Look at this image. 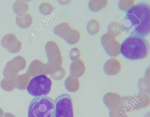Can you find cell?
I'll return each mask as SVG.
<instances>
[{
    "mask_svg": "<svg viewBox=\"0 0 150 117\" xmlns=\"http://www.w3.org/2000/svg\"><path fill=\"white\" fill-rule=\"evenodd\" d=\"M122 32L126 36L144 37L150 32V7L145 2L134 5L126 12L121 21Z\"/></svg>",
    "mask_w": 150,
    "mask_h": 117,
    "instance_id": "cell-1",
    "label": "cell"
},
{
    "mask_svg": "<svg viewBox=\"0 0 150 117\" xmlns=\"http://www.w3.org/2000/svg\"><path fill=\"white\" fill-rule=\"evenodd\" d=\"M149 52V43L144 37L129 36L121 44L120 54L128 60L143 59L148 56Z\"/></svg>",
    "mask_w": 150,
    "mask_h": 117,
    "instance_id": "cell-2",
    "label": "cell"
},
{
    "mask_svg": "<svg viewBox=\"0 0 150 117\" xmlns=\"http://www.w3.org/2000/svg\"><path fill=\"white\" fill-rule=\"evenodd\" d=\"M55 108L54 102L50 97H35L29 104L28 117H55Z\"/></svg>",
    "mask_w": 150,
    "mask_h": 117,
    "instance_id": "cell-3",
    "label": "cell"
},
{
    "mask_svg": "<svg viewBox=\"0 0 150 117\" xmlns=\"http://www.w3.org/2000/svg\"><path fill=\"white\" fill-rule=\"evenodd\" d=\"M52 84L51 80L46 75H38L30 80L27 90L29 94L34 97L45 96L49 94Z\"/></svg>",
    "mask_w": 150,
    "mask_h": 117,
    "instance_id": "cell-4",
    "label": "cell"
},
{
    "mask_svg": "<svg viewBox=\"0 0 150 117\" xmlns=\"http://www.w3.org/2000/svg\"><path fill=\"white\" fill-rule=\"evenodd\" d=\"M53 33L64 40L70 45L76 44L81 36L80 32L77 30L71 27L67 23H61L53 29Z\"/></svg>",
    "mask_w": 150,
    "mask_h": 117,
    "instance_id": "cell-5",
    "label": "cell"
},
{
    "mask_svg": "<svg viewBox=\"0 0 150 117\" xmlns=\"http://www.w3.org/2000/svg\"><path fill=\"white\" fill-rule=\"evenodd\" d=\"M55 117H74L71 99L67 94H63L54 99Z\"/></svg>",
    "mask_w": 150,
    "mask_h": 117,
    "instance_id": "cell-6",
    "label": "cell"
},
{
    "mask_svg": "<svg viewBox=\"0 0 150 117\" xmlns=\"http://www.w3.org/2000/svg\"><path fill=\"white\" fill-rule=\"evenodd\" d=\"M100 42L106 53L111 57H116L120 54V43L115 37L107 32L101 37Z\"/></svg>",
    "mask_w": 150,
    "mask_h": 117,
    "instance_id": "cell-7",
    "label": "cell"
},
{
    "mask_svg": "<svg viewBox=\"0 0 150 117\" xmlns=\"http://www.w3.org/2000/svg\"><path fill=\"white\" fill-rule=\"evenodd\" d=\"M25 65V61L23 57L21 56L15 57L6 64L3 71L5 78H15L18 72L24 69Z\"/></svg>",
    "mask_w": 150,
    "mask_h": 117,
    "instance_id": "cell-8",
    "label": "cell"
},
{
    "mask_svg": "<svg viewBox=\"0 0 150 117\" xmlns=\"http://www.w3.org/2000/svg\"><path fill=\"white\" fill-rule=\"evenodd\" d=\"M1 46L10 53H16L21 48L22 44L15 34L8 33L4 35L1 42Z\"/></svg>",
    "mask_w": 150,
    "mask_h": 117,
    "instance_id": "cell-9",
    "label": "cell"
},
{
    "mask_svg": "<svg viewBox=\"0 0 150 117\" xmlns=\"http://www.w3.org/2000/svg\"><path fill=\"white\" fill-rule=\"evenodd\" d=\"M122 97L116 93L109 92L106 93L103 98L104 105L110 110L117 108Z\"/></svg>",
    "mask_w": 150,
    "mask_h": 117,
    "instance_id": "cell-10",
    "label": "cell"
},
{
    "mask_svg": "<svg viewBox=\"0 0 150 117\" xmlns=\"http://www.w3.org/2000/svg\"><path fill=\"white\" fill-rule=\"evenodd\" d=\"M122 67L121 64L118 60L115 58H112L105 63L103 70L107 75H115L120 73Z\"/></svg>",
    "mask_w": 150,
    "mask_h": 117,
    "instance_id": "cell-11",
    "label": "cell"
},
{
    "mask_svg": "<svg viewBox=\"0 0 150 117\" xmlns=\"http://www.w3.org/2000/svg\"><path fill=\"white\" fill-rule=\"evenodd\" d=\"M45 49L47 57L49 60L60 57L61 51L56 42L52 41L48 42L45 44Z\"/></svg>",
    "mask_w": 150,
    "mask_h": 117,
    "instance_id": "cell-12",
    "label": "cell"
},
{
    "mask_svg": "<svg viewBox=\"0 0 150 117\" xmlns=\"http://www.w3.org/2000/svg\"><path fill=\"white\" fill-rule=\"evenodd\" d=\"M134 110L144 108L150 104L149 96L145 93L139 94L133 96Z\"/></svg>",
    "mask_w": 150,
    "mask_h": 117,
    "instance_id": "cell-13",
    "label": "cell"
},
{
    "mask_svg": "<svg viewBox=\"0 0 150 117\" xmlns=\"http://www.w3.org/2000/svg\"><path fill=\"white\" fill-rule=\"evenodd\" d=\"M117 109L127 114L134 110L133 96H128L122 97L119 105Z\"/></svg>",
    "mask_w": 150,
    "mask_h": 117,
    "instance_id": "cell-14",
    "label": "cell"
},
{
    "mask_svg": "<svg viewBox=\"0 0 150 117\" xmlns=\"http://www.w3.org/2000/svg\"><path fill=\"white\" fill-rule=\"evenodd\" d=\"M16 21L18 26L24 29L29 27L33 22L32 18L31 15L26 13L17 15Z\"/></svg>",
    "mask_w": 150,
    "mask_h": 117,
    "instance_id": "cell-15",
    "label": "cell"
},
{
    "mask_svg": "<svg viewBox=\"0 0 150 117\" xmlns=\"http://www.w3.org/2000/svg\"><path fill=\"white\" fill-rule=\"evenodd\" d=\"M29 7V5L27 1L18 0L14 3L13 9L14 12L17 15L26 13Z\"/></svg>",
    "mask_w": 150,
    "mask_h": 117,
    "instance_id": "cell-16",
    "label": "cell"
},
{
    "mask_svg": "<svg viewBox=\"0 0 150 117\" xmlns=\"http://www.w3.org/2000/svg\"><path fill=\"white\" fill-rule=\"evenodd\" d=\"M108 3L107 0H90L88 3V7L92 11H98L104 8Z\"/></svg>",
    "mask_w": 150,
    "mask_h": 117,
    "instance_id": "cell-17",
    "label": "cell"
},
{
    "mask_svg": "<svg viewBox=\"0 0 150 117\" xmlns=\"http://www.w3.org/2000/svg\"><path fill=\"white\" fill-rule=\"evenodd\" d=\"M100 23L97 19H93L88 23L86 30L88 33L91 35H95L98 33L100 30Z\"/></svg>",
    "mask_w": 150,
    "mask_h": 117,
    "instance_id": "cell-18",
    "label": "cell"
},
{
    "mask_svg": "<svg viewBox=\"0 0 150 117\" xmlns=\"http://www.w3.org/2000/svg\"><path fill=\"white\" fill-rule=\"evenodd\" d=\"M108 32L115 37L120 35L122 33L120 23L119 21L111 23L108 27Z\"/></svg>",
    "mask_w": 150,
    "mask_h": 117,
    "instance_id": "cell-19",
    "label": "cell"
},
{
    "mask_svg": "<svg viewBox=\"0 0 150 117\" xmlns=\"http://www.w3.org/2000/svg\"><path fill=\"white\" fill-rule=\"evenodd\" d=\"M145 77L139 80L138 87L139 90L142 93L149 92V87H148V83H149L150 79L148 77Z\"/></svg>",
    "mask_w": 150,
    "mask_h": 117,
    "instance_id": "cell-20",
    "label": "cell"
},
{
    "mask_svg": "<svg viewBox=\"0 0 150 117\" xmlns=\"http://www.w3.org/2000/svg\"><path fill=\"white\" fill-rule=\"evenodd\" d=\"M16 77L13 79L5 78L2 80L1 83V85L2 88L6 91H10L13 90L15 87L14 80Z\"/></svg>",
    "mask_w": 150,
    "mask_h": 117,
    "instance_id": "cell-21",
    "label": "cell"
},
{
    "mask_svg": "<svg viewBox=\"0 0 150 117\" xmlns=\"http://www.w3.org/2000/svg\"><path fill=\"white\" fill-rule=\"evenodd\" d=\"M135 3L134 0H121L118 2V6L122 11H128L134 5Z\"/></svg>",
    "mask_w": 150,
    "mask_h": 117,
    "instance_id": "cell-22",
    "label": "cell"
},
{
    "mask_svg": "<svg viewBox=\"0 0 150 117\" xmlns=\"http://www.w3.org/2000/svg\"><path fill=\"white\" fill-rule=\"evenodd\" d=\"M53 10V8L52 5L46 2L41 4L39 7L40 12L44 15L50 14Z\"/></svg>",
    "mask_w": 150,
    "mask_h": 117,
    "instance_id": "cell-23",
    "label": "cell"
},
{
    "mask_svg": "<svg viewBox=\"0 0 150 117\" xmlns=\"http://www.w3.org/2000/svg\"><path fill=\"white\" fill-rule=\"evenodd\" d=\"M127 114L118 109L110 110L109 112L110 117H128Z\"/></svg>",
    "mask_w": 150,
    "mask_h": 117,
    "instance_id": "cell-24",
    "label": "cell"
},
{
    "mask_svg": "<svg viewBox=\"0 0 150 117\" xmlns=\"http://www.w3.org/2000/svg\"><path fill=\"white\" fill-rule=\"evenodd\" d=\"M80 55V53L79 49L76 48H74L71 49L69 52V56L71 59H74L79 58Z\"/></svg>",
    "mask_w": 150,
    "mask_h": 117,
    "instance_id": "cell-25",
    "label": "cell"
},
{
    "mask_svg": "<svg viewBox=\"0 0 150 117\" xmlns=\"http://www.w3.org/2000/svg\"><path fill=\"white\" fill-rule=\"evenodd\" d=\"M4 117H15V116L12 114L9 113H6L4 115Z\"/></svg>",
    "mask_w": 150,
    "mask_h": 117,
    "instance_id": "cell-26",
    "label": "cell"
},
{
    "mask_svg": "<svg viewBox=\"0 0 150 117\" xmlns=\"http://www.w3.org/2000/svg\"><path fill=\"white\" fill-rule=\"evenodd\" d=\"M3 114V110L0 108V117H2Z\"/></svg>",
    "mask_w": 150,
    "mask_h": 117,
    "instance_id": "cell-27",
    "label": "cell"
}]
</instances>
